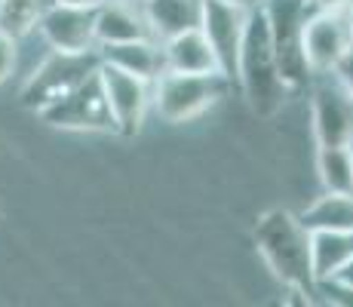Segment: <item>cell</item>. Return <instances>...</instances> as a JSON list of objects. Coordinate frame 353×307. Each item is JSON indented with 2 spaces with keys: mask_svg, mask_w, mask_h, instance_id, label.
Listing matches in <instances>:
<instances>
[{
  "mask_svg": "<svg viewBox=\"0 0 353 307\" xmlns=\"http://www.w3.org/2000/svg\"><path fill=\"white\" fill-rule=\"evenodd\" d=\"M323 283H325V279H323ZM332 283H338V286H347V289H353V258H350L347 264H344L341 270H338L335 277H332Z\"/></svg>",
  "mask_w": 353,
  "mask_h": 307,
  "instance_id": "cell-23",
  "label": "cell"
},
{
  "mask_svg": "<svg viewBox=\"0 0 353 307\" xmlns=\"http://www.w3.org/2000/svg\"><path fill=\"white\" fill-rule=\"evenodd\" d=\"M230 80L225 74H179V71H163L154 80L151 108L157 117L166 123H191L200 114H206L212 105L230 92Z\"/></svg>",
  "mask_w": 353,
  "mask_h": 307,
  "instance_id": "cell-3",
  "label": "cell"
},
{
  "mask_svg": "<svg viewBox=\"0 0 353 307\" xmlns=\"http://www.w3.org/2000/svg\"><path fill=\"white\" fill-rule=\"evenodd\" d=\"M52 3H65V6H99L101 0H52Z\"/></svg>",
  "mask_w": 353,
  "mask_h": 307,
  "instance_id": "cell-24",
  "label": "cell"
},
{
  "mask_svg": "<svg viewBox=\"0 0 353 307\" xmlns=\"http://www.w3.org/2000/svg\"><path fill=\"white\" fill-rule=\"evenodd\" d=\"M145 19L151 25L154 37H172L179 31L196 28L200 25L203 0H141Z\"/></svg>",
  "mask_w": 353,
  "mask_h": 307,
  "instance_id": "cell-16",
  "label": "cell"
},
{
  "mask_svg": "<svg viewBox=\"0 0 353 307\" xmlns=\"http://www.w3.org/2000/svg\"><path fill=\"white\" fill-rule=\"evenodd\" d=\"M52 0H0V31L12 40H25L37 31V22Z\"/></svg>",
  "mask_w": 353,
  "mask_h": 307,
  "instance_id": "cell-19",
  "label": "cell"
},
{
  "mask_svg": "<svg viewBox=\"0 0 353 307\" xmlns=\"http://www.w3.org/2000/svg\"><path fill=\"white\" fill-rule=\"evenodd\" d=\"M99 68V52H59L50 50L37 61V68L25 77L22 90H19V101L28 111L37 114L40 108L59 101L65 92H71L86 74Z\"/></svg>",
  "mask_w": 353,
  "mask_h": 307,
  "instance_id": "cell-5",
  "label": "cell"
},
{
  "mask_svg": "<svg viewBox=\"0 0 353 307\" xmlns=\"http://www.w3.org/2000/svg\"><path fill=\"white\" fill-rule=\"evenodd\" d=\"M255 246L268 270L289 289L316 295V277L310 268V230L289 209H268L255 221Z\"/></svg>",
  "mask_w": 353,
  "mask_h": 307,
  "instance_id": "cell-1",
  "label": "cell"
},
{
  "mask_svg": "<svg viewBox=\"0 0 353 307\" xmlns=\"http://www.w3.org/2000/svg\"><path fill=\"white\" fill-rule=\"evenodd\" d=\"M353 258V230H310V268L316 283L332 279Z\"/></svg>",
  "mask_w": 353,
  "mask_h": 307,
  "instance_id": "cell-15",
  "label": "cell"
},
{
  "mask_svg": "<svg viewBox=\"0 0 353 307\" xmlns=\"http://www.w3.org/2000/svg\"><path fill=\"white\" fill-rule=\"evenodd\" d=\"M46 46L59 52H99L96 43V6L50 3L37 22Z\"/></svg>",
  "mask_w": 353,
  "mask_h": 307,
  "instance_id": "cell-10",
  "label": "cell"
},
{
  "mask_svg": "<svg viewBox=\"0 0 353 307\" xmlns=\"http://www.w3.org/2000/svg\"><path fill=\"white\" fill-rule=\"evenodd\" d=\"M261 10L268 16L276 74H280L283 86L289 92L301 90L314 77L307 61H304V50H301V28L314 6H310V0H261Z\"/></svg>",
  "mask_w": 353,
  "mask_h": 307,
  "instance_id": "cell-4",
  "label": "cell"
},
{
  "mask_svg": "<svg viewBox=\"0 0 353 307\" xmlns=\"http://www.w3.org/2000/svg\"><path fill=\"white\" fill-rule=\"evenodd\" d=\"M243 3H249V6H255V3H261V0H243Z\"/></svg>",
  "mask_w": 353,
  "mask_h": 307,
  "instance_id": "cell-26",
  "label": "cell"
},
{
  "mask_svg": "<svg viewBox=\"0 0 353 307\" xmlns=\"http://www.w3.org/2000/svg\"><path fill=\"white\" fill-rule=\"evenodd\" d=\"M99 59L108 61V65L123 68V71L135 74V77L151 80V83L160 77L163 71H166V61H163V46H160V40H154V37L99 46Z\"/></svg>",
  "mask_w": 353,
  "mask_h": 307,
  "instance_id": "cell-14",
  "label": "cell"
},
{
  "mask_svg": "<svg viewBox=\"0 0 353 307\" xmlns=\"http://www.w3.org/2000/svg\"><path fill=\"white\" fill-rule=\"evenodd\" d=\"M307 230H353V194L323 190L307 209L298 212Z\"/></svg>",
  "mask_w": 353,
  "mask_h": 307,
  "instance_id": "cell-17",
  "label": "cell"
},
{
  "mask_svg": "<svg viewBox=\"0 0 353 307\" xmlns=\"http://www.w3.org/2000/svg\"><path fill=\"white\" fill-rule=\"evenodd\" d=\"M353 0H310L314 10H329V12H344Z\"/></svg>",
  "mask_w": 353,
  "mask_h": 307,
  "instance_id": "cell-22",
  "label": "cell"
},
{
  "mask_svg": "<svg viewBox=\"0 0 353 307\" xmlns=\"http://www.w3.org/2000/svg\"><path fill=\"white\" fill-rule=\"evenodd\" d=\"M332 77H335L338 83L344 86V92H347L350 99H353V46H350L347 52H344L341 61H338V65H335V71H332Z\"/></svg>",
  "mask_w": 353,
  "mask_h": 307,
  "instance_id": "cell-21",
  "label": "cell"
},
{
  "mask_svg": "<svg viewBox=\"0 0 353 307\" xmlns=\"http://www.w3.org/2000/svg\"><path fill=\"white\" fill-rule=\"evenodd\" d=\"M160 46H163L166 71H179V74H212V71H219V61H215L212 50H209V43H206V37H203L200 28H188V31L172 34V37H163Z\"/></svg>",
  "mask_w": 353,
  "mask_h": 307,
  "instance_id": "cell-13",
  "label": "cell"
},
{
  "mask_svg": "<svg viewBox=\"0 0 353 307\" xmlns=\"http://www.w3.org/2000/svg\"><path fill=\"white\" fill-rule=\"evenodd\" d=\"M16 68H19V40H12L10 34L0 31V86L6 80H12Z\"/></svg>",
  "mask_w": 353,
  "mask_h": 307,
  "instance_id": "cell-20",
  "label": "cell"
},
{
  "mask_svg": "<svg viewBox=\"0 0 353 307\" xmlns=\"http://www.w3.org/2000/svg\"><path fill=\"white\" fill-rule=\"evenodd\" d=\"M236 86L249 99L255 114H274L280 108L283 95L289 90L283 86L274 61V43H270L268 16L261 3L249 6L246 31L240 43V61H236Z\"/></svg>",
  "mask_w": 353,
  "mask_h": 307,
  "instance_id": "cell-2",
  "label": "cell"
},
{
  "mask_svg": "<svg viewBox=\"0 0 353 307\" xmlns=\"http://www.w3.org/2000/svg\"><path fill=\"white\" fill-rule=\"evenodd\" d=\"M316 175L323 190L353 194V145L316 148Z\"/></svg>",
  "mask_w": 353,
  "mask_h": 307,
  "instance_id": "cell-18",
  "label": "cell"
},
{
  "mask_svg": "<svg viewBox=\"0 0 353 307\" xmlns=\"http://www.w3.org/2000/svg\"><path fill=\"white\" fill-rule=\"evenodd\" d=\"M310 129L316 148L353 145V99L332 77V83H316L310 95Z\"/></svg>",
  "mask_w": 353,
  "mask_h": 307,
  "instance_id": "cell-11",
  "label": "cell"
},
{
  "mask_svg": "<svg viewBox=\"0 0 353 307\" xmlns=\"http://www.w3.org/2000/svg\"><path fill=\"white\" fill-rule=\"evenodd\" d=\"M350 28L347 12L310 10L301 28V50L314 77H329L341 56L350 50Z\"/></svg>",
  "mask_w": 353,
  "mask_h": 307,
  "instance_id": "cell-9",
  "label": "cell"
},
{
  "mask_svg": "<svg viewBox=\"0 0 353 307\" xmlns=\"http://www.w3.org/2000/svg\"><path fill=\"white\" fill-rule=\"evenodd\" d=\"M249 3L243 0H203L200 25L209 50H212L219 71L236 86V61H240V43L246 31Z\"/></svg>",
  "mask_w": 353,
  "mask_h": 307,
  "instance_id": "cell-7",
  "label": "cell"
},
{
  "mask_svg": "<svg viewBox=\"0 0 353 307\" xmlns=\"http://www.w3.org/2000/svg\"><path fill=\"white\" fill-rule=\"evenodd\" d=\"M40 123L65 132H114V117L108 108L105 90H101L99 68L86 74L71 92H65L59 101L40 108Z\"/></svg>",
  "mask_w": 353,
  "mask_h": 307,
  "instance_id": "cell-6",
  "label": "cell"
},
{
  "mask_svg": "<svg viewBox=\"0 0 353 307\" xmlns=\"http://www.w3.org/2000/svg\"><path fill=\"white\" fill-rule=\"evenodd\" d=\"M145 37H154V31L145 19L141 0H101L96 6V43L99 46L145 40Z\"/></svg>",
  "mask_w": 353,
  "mask_h": 307,
  "instance_id": "cell-12",
  "label": "cell"
},
{
  "mask_svg": "<svg viewBox=\"0 0 353 307\" xmlns=\"http://www.w3.org/2000/svg\"><path fill=\"white\" fill-rule=\"evenodd\" d=\"M344 12H347V28H350V43H353V3Z\"/></svg>",
  "mask_w": 353,
  "mask_h": 307,
  "instance_id": "cell-25",
  "label": "cell"
},
{
  "mask_svg": "<svg viewBox=\"0 0 353 307\" xmlns=\"http://www.w3.org/2000/svg\"><path fill=\"white\" fill-rule=\"evenodd\" d=\"M99 77L114 117V132L123 135V139L139 135L141 126H145L148 111H151L154 83L145 77H135V74H129L117 65H108L101 59H99Z\"/></svg>",
  "mask_w": 353,
  "mask_h": 307,
  "instance_id": "cell-8",
  "label": "cell"
}]
</instances>
